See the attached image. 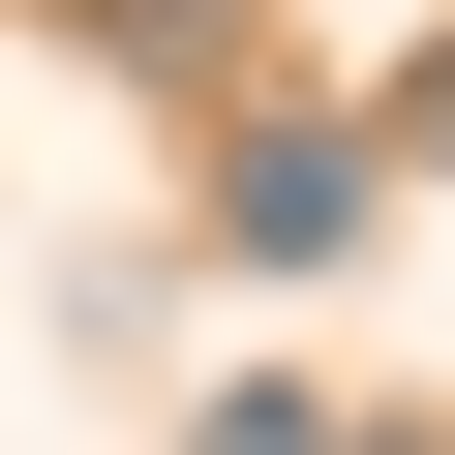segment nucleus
<instances>
[{
	"instance_id": "obj_1",
	"label": "nucleus",
	"mask_w": 455,
	"mask_h": 455,
	"mask_svg": "<svg viewBox=\"0 0 455 455\" xmlns=\"http://www.w3.org/2000/svg\"><path fill=\"white\" fill-rule=\"evenodd\" d=\"M212 243H243V274H334L364 243V122H243V152H212Z\"/></svg>"
},
{
	"instance_id": "obj_3",
	"label": "nucleus",
	"mask_w": 455,
	"mask_h": 455,
	"mask_svg": "<svg viewBox=\"0 0 455 455\" xmlns=\"http://www.w3.org/2000/svg\"><path fill=\"white\" fill-rule=\"evenodd\" d=\"M425 152H455V61H425Z\"/></svg>"
},
{
	"instance_id": "obj_2",
	"label": "nucleus",
	"mask_w": 455,
	"mask_h": 455,
	"mask_svg": "<svg viewBox=\"0 0 455 455\" xmlns=\"http://www.w3.org/2000/svg\"><path fill=\"white\" fill-rule=\"evenodd\" d=\"M182 455H334V425H304V395H212V425H182Z\"/></svg>"
}]
</instances>
